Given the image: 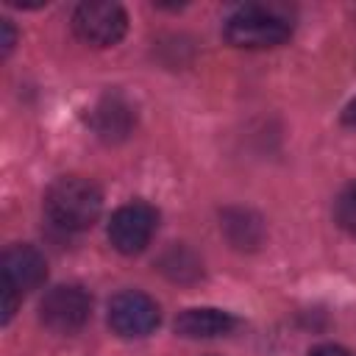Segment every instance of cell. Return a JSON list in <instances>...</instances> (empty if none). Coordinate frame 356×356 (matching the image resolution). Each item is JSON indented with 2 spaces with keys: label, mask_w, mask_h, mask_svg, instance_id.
I'll return each instance as SVG.
<instances>
[{
  "label": "cell",
  "mask_w": 356,
  "mask_h": 356,
  "mask_svg": "<svg viewBox=\"0 0 356 356\" xmlns=\"http://www.w3.org/2000/svg\"><path fill=\"white\" fill-rule=\"evenodd\" d=\"M92 317V298L83 286H53L39 303V320L56 334H75Z\"/></svg>",
  "instance_id": "cell-4"
},
{
  "label": "cell",
  "mask_w": 356,
  "mask_h": 356,
  "mask_svg": "<svg viewBox=\"0 0 356 356\" xmlns=\"http://www.w3.org/2000/svg\"><path fill=\"white\" fill-rule=\"evenodd\" d=\"M47 278L44 256L33 245H8L3 250V284L19 295H28L42 286Z\"/></svg>",
  "instance_id": "cell-7"
},
{
  "label": "cell",
  "mask_w": 356,
  "mask_h": 356,
  "mask_svg": "<svg viewBox=\"0 0 356 356\" xmlns=\"http://www.w3.org/2000/svg\"><path fill=\"white\" fill-rule=\"evenodd\" d=\"M103 211V192L92 178L64 175L44 192V214L64 231H83L97 222Z\"/></svg>",
  "instance_id": "cell-1"
},
{
  "label": "cell",
  "mask_w": 356,
  "mask_h": 356,
  "mask_svg": "<svg viewBox=\"0 0 356 356\" xmlns=\"http://www.w3.org/2000/svg\"><path fill=\"white\" fill-rule=\"evenodd\" d=\"M161 270L172 278V281H195L200 275V261L181 245H172L164 256H161Z\"/></svg>",
  "instance_id": "cell-11"
},
{
  "label": "cell",
  "mask_w": 356,
  "mask_h": 356,
  "mask_svg": "<svg viewBox=\"0 0 356 356\" xmlns=\"http://www.w3.org/2000/svg\"><path fill=\"white\" fill-rule=\"evenodd\" d=\"M159 228V211L150 203L134 200L120 206L108 220V242L114 250L134 256L142 253Z\"/></svg>",
  "instance_id": "cell-3"
},
{
  "label": "cell",
  "mask_w": 356,
  "mask_h": 356,
  "mask_svg": "<svg viewBox=\"0 0 356 356\" xmlns=\"http://www.w3.org/2000/svg\"><path fill=\"white\" fill-rule=\"evenodd\" d=\"M92 128L106 142H120L134 128V108L120 95H106L92 108Z\"/></svg>",
  "instance_id": "cell-8"
},
{
  "label": "cell",
  "mask_w": 356,
  "mask_h": 356,
  "mask_svg": "<svg viewBox=\"0 0 356 356\" xmlns=\"http://www.w3.org/2000/svg\"><path fill=\"white\" fill-rule=\"evenodd\" d=\"M236 325V320L222 309H186L175 317V334L186 339L222 337Z\"/></svg>",
  "instance_id": "cell-9"
},
{
  "label": "cell",
  "mask_w": 356,
  "mask_h": 356,
  "mask_svg": "<svg viewBox=\"0 0 356 356\" xmlns=\"http://www.w3.org/2000/svg\"><path fill=\"white\" fill-rule=\"evenodd\" d=\"M292 36V22L267 6H245L225 22V39L234 47L267 50L278 47Z\"/></svg>",
  "instance_id": "cell-2"
},
{
  "label": "cell",
  "mask_w": 356,
  "mask_h": 356,
  "mask_svg": "<svg viewBox=\"0 0 356 356\" xmlns=\"http://www.w3.org/2000/svg\"><path fill=\"white\" fill-rule=\"evenodd\" d=\"M334 214H337L339 228L348 231L350 236H356V181L348 184V186L339 192V197H337V203H334Z\"/></svg>",
  "instance_id": "cell-12"
},
{
  "label": "cell",
  "mask_w": 356,
  "mask_h": 356,
  "mask_svg": "<svg viewBox=\"0 0 356 356\" xmlns=\"http://www.w3.org/2000/svg\"><path fill=\"white\" fill-rule=\"evenodd\" d=\"M342 122H345V125H356V97L345 106V111H342Z\"/></svg>",
  "instance_id": "cell-16"
},
{
  "label": "cell",
  "mask_w": 356,
  "mask_h": 356,
  "mask_svg": "<svg viewBox=\"0 0 356 356\" xmlns=\"http://www.w3.org/2000/svg\"><path fill=\"white\" fill-rule=\"evenodd\" d=\"M72 31L92 47H111L128 31V14L120 3H81L72 14Z\"/></svg>",
  "instance_id": "cell-5"
},
{
  "label": "cell",
  "mask_w": 356,
  "mask_h": 356,
  "mask_svg": "<svg viewBox=\"0 0 356 356\" xmlns=\"http://www.w3.org/2000/svg\"><path fill=\"white\" fill-rule=\"evenodd\" d=\"M19 292H14L11 286H6L3 284V323H8L11 317H14V312H17V303H19Z\"/></svg>",
  "instance_id": "cell-13"
},
{
  "label": "cell",
  "mask_w": 356,
  "mask_h": 356,
  "mask_svg": "<svg viewBox=\"0 0 356 356\" xmlns=\"http://www.w3.org/2000/svg\"><path fill=\"white\" fill-rule=\"evenodd\" d=\"M159 320H161L159 303L145 292L125 289V292H117L108 303V325L114 334L125 339L147 337L150 331H156Z\"/></svg>",
  "instance_id": "cell-6"
},
{
  "label": "cell",
  "mask_w": 356,
  "mask_h": 356,
  "mask_svg": "<svg viewBox=\"0 0 356 356\" xmlns=\"http://www.w3.org/2000/svg\"><path fill=\"white\" fill-rule=\"evenodd\" d=\"M220 225L236 250H256L264 242V222L250 209H225Z\"/></svg>",
  "instance_id": "cell-10"
},
{
  "label": "cell",
  "mask_w": 356,
  "mask_h": 356,
  "mask_svg": "<svg viewBox=\"0 0 356 356\" xmlns=\"http://www.w3.org/2000/svg\"><path fill=\"white\" fill-rule=\"evenodd\" d=\"M0 33H3V39H0V53L8 56L11 47H14V42H17V31H14V25H11L8 19H3V22H0Z\"/></svg>",
  "instance_id": "cell-14"
},
{
  "label": "cell",
  "mask_w": 356,
  "mask_h": 356,
  "mask_svg": "<svg viewBox=\"0 0 356 356\" xmlns=\"http://www.w3.org/2000/svg\"><path fill=\"white\" fill-rule=\"evenodd\" d=\"M309 356H350L342 345H334V342H325V345H317L309 350Z\"/></svg>",
  "instance_id": "cell-15"
}]
</instances>
